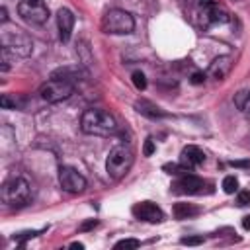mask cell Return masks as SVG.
Segmentation results:
<instances>
[{
  "instance_id": "9",
  "label": "cell",
  "mask_w": 250,
  "mask_h": 250,
  "mask_svg": "<svg viewBox=\"0 0 250 250\" xmlns=\"http://www.w3.org/2000/svg\"><path fill=\"white\" fill-rule=\"evenodd\" d=\"M205 182L189 172L178 176V180L172 184V191L174 193H186V195H195V193H203Z\"/></svg>"
},
{
  "instance_id": "4",
  "label": "cell",
  "mask_w": 250,
  "mask_h": 250,
  "mask_svg": "<svg viewBox=\"0 0 250 250\" xmlns=\"http://www.w3.org/2000/svg\"><path fill=\"white\" fill-rule=\"evenodd\" d=\"M31 188L23 178H10L2 186V201L10 207H21L29 201Z\"/></svg>"
},
{
  "instance_id": "6",
  "label": "cell",
  "mask_w": 250,
  "mask_h": 250,
  "mask_svg": "<svg viewBox=\"0 0 250 250\" xmlns=\"http://www.w3.org/2000/svg\"><path fill=\"white\" fill-rule=\"evenodd\" d=\"M39 94H41V98H43L45 102L57 104V102L68 100V98L74 94V84L68 82V80L51 78V80H47V82L39 88Z\"/></svg>"
},
{
  "instance_id": "29",
  "label": "cell",
  "mask_w": 250,
  "mask_h": 250,
  "mask_svg": "<svg viewBox=\"0 0 250 250\" xmlns=\"http://www.w3.org/2000/svg\"><path fill=\"white\" fill-rule=\"evenodd\" d=\"M203 80H205V74H203V72H193V74H191V82H193V84H201Z\"/></svg>"
},
{
  "instance_id": "2",
  "label": "cell",
  "mask_w": 250,
  "mask_h": 250,
  "mask_svg": "<svg viewBox=\"0 0 250 250\" xmlns=\"http://www.w3.org/2000/svg\"><path fill=\"white\" fill-rule=\"evenodd\" d=\"M133 166V150L125 145H117L109 150L107 160H105V170L113 180L123 178L129 168Z\"/></svg>"
},
{
  "instance_id": "18",
  "label": "cell",
  "mask_w": 250,
  "mask_h": 250,
  "mask_svg": "<svg viewBox=\"0 0 250 250\" xmlns=\"http://www.w3.org/2000/svg\"><path fill=\"white\" fill-rule=\"evenodd\" d=\"M223 189H225V193H234V191H238V180H236L234 176H227V178L223 180Z\"/></svg>"
},
{
  "instance_id": "1",
  "label": "cell",
  "mask_w": 250,
  "mask_h": 250,
  "mask_svg": "<svg viewBox=\"0 0 250 250\" xmlns=\"http://www.w3.org/2000/svg\"><path fill=\"white\" fill-rule=\"evenodd\" d=\"M80 129L86 135H96V137H109L117 131V123L111 113L105 109H86L80 117Z\"/></svg>"
},
{
  "instance_id": "25",
  "label": "cell",
  "mask_w": 250,
  "mask_h": 250,
  "mask_svg": "<svg viewBox=\"0 0 250 250\" xmlns=\"http://www.w3.org/2000/svg\"><path fill=\"white\" fill-rule=\"evenodd\" d=\"M154 152V143H152V139H146L145 141V146H143V154L145 156H150Z\"/></svg>"
},
{
  "instance_id": "16",
  "label": "cell",
  "mask_w": 250,
  "mask_h": 250,
  "mask_svg": "<svg viewBox=\"0 0 250 250\" xmlns=\"http://www.w3.org/2000/svg\"><path fill=\"white\" fill-rule=\"evenodd\" d=\"M234 104L238 105L240 111H248L250 113V92L248 90H242L234 96Z\"/></svg>"
},
{
  "instance_id": "17",
  "label": "cell",
  "mask_w": 250,
  "mask_h": 250,
  "mask_svg": "<svg viewBox=\"0 0 250 250\" xmlns=\"http://www.w3.org/2000/svg\"><path fill=\"white\" fill-rule=\"evenodd\" d=\"M166 174H174V176H182V174H186V172H191V170H188L184 164H164V168H162Z\"/></svg>"
},
{
  "instance_id": "10",
  "label": "cell",
  "mask_w": 250,
  "mask_h": 250,
  "mask_svg": "<svg viewBox=\"0 0 250 250\" xmlns=\"http://www.w3.org/2000/svg\"><path fill=\"white\" fill-rule=\"evenodd\" d=\"M133 215L139 219V221H146V223H160L164 219V213L162 209L152 203V201H141V203H135L133 205Z\"/></svg>"
},
{
  "instance_id": "15",
  "label": "cell",
  "mask_w": 250,
  "mask_h": 250,
  "mask_svg": "<svg viewBox=\"0 0 250 250\" xmlns=\"http://www.w3.org/2000/svg\"><path fill=\"white\" fill-rule=\"evenodd\" d=\"M172 213H174L176 219H189V217L199 215V207L193 205V203H184V201H180V203L174 205Z\"/></svg>"
},
{
  "instance_id": "20",
  "label": "cell",
  "mask_w": 250,
  "mask_h": 250,
  "mask_svg": "<svg viewBox=\"0 0 250 250\" xmlns=\"http://www.w3.org/2000/svg\"><path fill=\"white\" fill-rule=\"evenodd\" d=\"M139 246H141V242L137 238H123V240L115 242V248H125V250H135Z\"/></svg>"
},
{
  "instance_id": "3",
  "label": "cell",
  "mask_w": 250,
  "mask_h": 250,
  "mask_svg": "<svg viewBox=\"0 0 250 250\" xmlns=\"http://www.w3.org/2000/svg\"><path fill=\"white\" fill-rule=\"evenodd\" d=\"M102 29L111 35H127L135 29V20L129 12L113 8V10L105 12V16L102 20Z\"/></svg>"
},
{
  "instance_id": "12",
  "label": "cell",
  "mask_w": 250,
  "mask_h": 250,
  "mask_svg": "<svg viewBox=\"0 0 250 250\" xmlns=\"http://www.w3.org/2000/svg\"><path fill=\"white\" fill-rule=\"evenodd\" d=\"M203 162H205V152L199 146L188 145V146L182 148V152H180V164H184L188 170H193V168H197Z\"/></svg>"
},
{
  "instance_id": "24",
  "label": "cell",
  "mask_w": 250,
  "mask_h": 250,
  "mask_svg": "<svg viewBox=\"0 0 250 250\" xmlns=\"http://www.w3.org/2000/svg\"><path fill=\"white\" fill-rule=\"evenodd\" d=\"M236 203L240 205V207H244V205H250V191H238V195H236Z\"/></svg>"
},
{
  "instance_id": "7",
  "label": "cell",
  "mask_w": 250,
  "mask_h": 250,
  "mask_svg": "<svg viewBox=\"0 0 250 250\" xmlns=\"http://www.w3.org/2000/svg\"><path fill=\"white\" fill-rule=\"evenodd\" d=\"M18 14L31 25H43L49 20V8L43 0H21L18 4Z\"/></svg>"
},
{
  "instance_id": "26",
  "label": "cell",
  "mask_w": 250,
  "mask_h": 250,
  "mask_svg": "<svg viewBox=\"0 0 250 250\" xmlns=\"http://www.w3.org/2000/svg\"><path fill=\"white\" fill-rule=\"evenodd\" d=\"M8 49L6 47H2V70H8L10 68V57H8Z\"/></svg>"
},
{
  "instance_id": "27",
  "label": "cell",
  "mask_w": 250,
  "mask_h": 250,
  "mask_svg": "<svg viewBox=\"0 0 250 250\" xmlns=\"http://www.w3.org/2000/svg\"><path fill=\"white\" fill-rule=\"evenodd\" d=\"M96 225H98V221H96V219H90V221L82 223V225L78 227V230H82V232H84V230H90V229H94Z\"/></svg>"
},
{
  "instance_id": "28",
  "label": "cell",
  "mask_w": 250,
  "mask_h": 250,
  "mask_svg": "<svg viewBox=\"0 0 250 250\" xmlns=\"http://www.w3.org/2000/svg\"><path fill=\"white\" fill-rule=\"evenodd\" d=\"M230 166H234V168H250V160H232Z\"/></svg>"
},
{
  "instance_id": "30",
  "label": "cell",
  "mask_w": 250,
  "mask_h": 250,
  "mask_svg": "<svg viewBox=\"0 0 250 250\" xmlns=\"http://www.w3.org/2000/svg\"><path fill=\"white\" fill-rule=\"evenodd\" d=\"M242 227H244V230H250V215L242 217Z\"/></svg>"
},
{
  "instance_id": "23",
  "label": "cell",
  "mask_w": 250,
  "mask_h": 250,
  "mask_svg": "<svg viewBox=\"0 0 250 250\" xmlns=\"http://www.w3.org/2000/svg\"><path fill=\"white\" fill-rule=\"evenodd\" d=\"M180 242L186 246H197V244H203V236H184Z\"/></svg>"
},
{
  "instance_id": "22",
  "label": "cell",
  "mask_w": 250,
  "mask_h": 250,
  "mask_svg": "<svg viewBox=\"0 0 250 250\" xmlns=\"http://www.w3.org/2000/svg\"><path fill=\"white\" fill-rule=\"evenodd\" d=\"M0 105H2L4 109H16V107H18V102L12 100L8 94H2V96H0Z\"/></svg>"
},
{
  "instance_id": "5",
  "label": "cell",
  "mask_w": 250,
  "mask_h": 250,
  "mask_svg": "<svg viewBox=\"0 0 250 250\" xmlns=\"http://www.w3.org/2000/svg\"><path fill=\"white\" fill-rule=\"evenodd\" d=\"M2 47H6L18 57H29L33 51V41L25 31L16 27L10 31H2Z\"/></svg>"
},
{
  "instance_id": "31",
  "label": "cell",
  "mask_w": 250,
  "mask_h": 250,
  "mask_svg": "<svg viewBox=\"0 0 250 250\" xmlns=\"http://www.w3.org/2000/svg\"><path fill=\"white\" fill-rule=\"evenodd\" d=\"M70 248H78V250H82V248H84V244H82V242H72V244H70Z\"/></svg>"
},
{
  "instance_id": "11",
  "label": "cell",
  "mask_w": 250,
  "mask_h": 250,
  "mask_svg": "<svg viewBox=\"0 0 250 250\" xmlns=\"http://www.w3.org/2000/svg\"><path fill=\"white\" fill-rule=\"evenodd\" d=\"M74 14L68 8H61L57 14V27H59V37L62 43H68L72 37V29H74Z\"/></svg>"
},
{
  "instance_id": "19",
  "label": "cell",
  "mask_w": 250,
  "mask_h": 250,
  "mask_svg": "<svg viewBox=\"0 0 250 250\" xmlns=\"http://www.w3.org/2000/svg\"><path fill=\"white\" fill-rule=\"evenodd\" d=\"M39 232H41V230H23V232H18V234H14V240H16V244L23 246V244H25V240H29V238L37 236Z\"/></svg>"
},
{
  "instance_id": "13",
  "label": "cell",
  "mask_w": 250,
  "mask_h": 250,
  "mask_svg": "<svg viewBox=\"0 0 250 250\" xmlns=\"http://www.w3.org/2000/svg\"><path fill=\"white\" fill-rule=\"evenodd\" d=\"M230 68H232V59H230L229 55H221V57H217V59L209 64L207 74H209L213 80H223V78H227V74L230 72Z\"/></svg>"
},
{
  "instance_id": "8",
  "label": "cell",
  "mask_w": 250,
  "mask_h": 250,
  "mask_svg": "<svg viewBox=\"0 0 250 250\" xmlns=\"http://www.w3.org/2000/svg\"><path fill=\"white\" fill-rule=\"evenodd\" d=\"M59 184L68 193H80L86 189V178L72 166H62L59 170Z\"/></svg>"
},
{
  "instance_id": "14",
  "label": "cell",
  "mask_w": 250,
  "mask_h": 250,
  "mask_svg": "<svg viewBox=\"0 0 250 250\" xmlns=\"http://www.w3.org/2000/svg\"><path fill=\"white\" fill-rule=\"evenodd\" d=\"M135 109L141 113V115H146V117H150V119H160V117H166V113L158 107V105H154L152 102H146V100H141V102H137L135 104Z\"/></svg>"
},
{
  "instance_id": "21",
  "label": "cell",
  "mask_w": 250,
  "mask_h": 250,
  "mask_svg": "<svg viewBox=\"0 0 250 250\" xmlns=\"http://www.w3.org/2000/svg\"><path fill=\"white\" fill-rule=\"evenodd\" d=\"M131 78H133V84H135L137 90H145V88H146V78H145V74H143L141 70H135V72L131 74Z\"/></svg>"
}]
</instances>
